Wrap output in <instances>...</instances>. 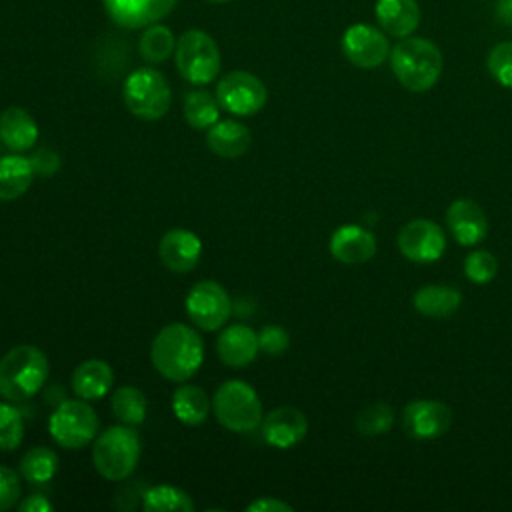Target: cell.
<instances>
[{
    "instance_id": "cell-1",
    "label": "cell",
    "mask_w": 512,
    "mask_h": 512,
    "mask_svg": "<svg viewBox=\"0 0 512 512\" xmlns=\"http://www.w3.org/2000/svg\"><path fill=\"white\" fill-rule=\"evenodd\" d=\"M150 360L156 372L166 380L186 382L204 362V342L194 328L172 322L154 336Z\"/></svg>"
},
{
    "instance_id": "cell-2",
    "label": "cell",
    "mask_w": 512,
    "mask_h": 512,
    "mask_svg": "<svg viewBox=\"0 0 512 512\" xmlns=\"http://www.w3.org/2000/svg\"><path fill=\"white\" fill-rule=\"evenodd\" d=\"M48 372V358L38 346H14L0 358V396L8 402L30 400L46 384Z\"/></svg>"
},
{
    "instance_id": "cell-3",
    "label": "cell",
    "mask_w": 512,
    "mask_h": 512,
    "mask_svg": "<svg viewBox=\"0 0 512 512\" xmlns=\"http://www.w3.org/2000/svg\"><path fill=\"white\" fill-rule=\"evenodd\" d=\"M388 58L396 80L410 92L430 90L442 74V54L426 38H400Z\"/></svg>"
},
{
    "instance_id": "cell-4",
    "label": "cell",
    "mask_w": 512,
    "mask_h": 512,
    "mask_svg": "<svg viewBox=\"0 0 512 512\" xmlns=\"http://www.w3.org/2000/svg\"><path fill=\"white\" fill-rule=\"evenodd\" d=\"M140 460V438L130 426H110L94 438L92 462L106 480H126Z\"/></svg>"
},
{
    "instance_id": "cell-5",
    "label": "cell",
    "mask_w": 512,
    "mask_h": 512,
    "mask_svg": "<svg viewBox=\"0 0 512 512\" xmlns=\"http://www.w3.org/2000/svg\"><path fill=\"white\" fill-rule=\"evenodd\" d=\"M216 420L230 432H254L262 424V402L256 390L244 380L222 382L212 398Z\"/></svg>"
},
{
    "instance_id": "cell-6",
    "label": "cell",
    "mask_w": 512,
    "mask_h": 512,
    "mask_svg": "<svg viewBox=\"0 0 512 512\" xmlns=\"http://www.w3.org/2000/svg\"><path fill=\"white\" fill-rule=\"evenodd\" d=\"M176 68L184 80L196 86L210 84L220 72V50L204 30H186L174 48Z\"/></svg>"
},
{
    "instance_id": "cell-7",
    "label": "cell",
    "mask_w": 512,
    "mask_h": 512,
    "mask_svg": "<svg viewBox=\"0 0 512 512\" xmlns=\"http://www.w3.org/2000/svg\"><path fill=\"white\" fill-rule=\"evenodd\" d=\"M100 430V420L96 410L88 404V400H64L60 402L50 420L48 432L52 440L66 450H80L88 446Z\"/></svg>"
},
{
    "instance_id": "cell-8",
    "label": "cell",
    "mask_w": 512,
    "mask_h": 512,
    "mask_svg": "<svg viewBox=\"0 0 512 512\" xmlns=\"http://www.w3.org/2000/svg\"><path fill=\"white\" fill-rule=\"evenodd\" d=\"M126 108L142 120H160L172 102L168 80L154 68H138L128 74L122 88Z\"/></svg>"
},
{
    "instance_id": "cell-9",
    "label": "cell",
    "mask_w": 512,
    "mask_h": 512,
    "mask_svg": "<svg viewBox=\"0 0 512 512\" xmlns=\"http://www.w3.org/2000/svg\"><path fill=\"white\" fill-rule=\"evenodd\" d=\"M184 306L192 324L204 332L222 328L232 314V300L228 292L214 280L196 282L186 294Z\"/></svg>"
},
{
    "instance_id": "cell-10",
    "label": "cell",
    "mask_w": 512,
    "mask_h": 512,
    "mask_svg": "<svg viewBox=\"0 0 512 512\" xmlns=\"http://www.w3.org/2000/svg\"><path fill=\"white\" fill-rule=\"evenodd\" d=\"M216 98L226 112L234 116H252L264 108L268 92L258 76L246 70H234L218 80Z\"/></svg>"
},
{
    "instance_id": "cell-11",
    "label": "cell",
    "mask_w": 512,
    "mask_h": 512,
    "mask_svg": "<svg viewBox=\"0 0 512 512\" xmlns=\"http://www.w3.org/2000/svg\"><path fill=\"white\" fill-rule=\"evenodd\" d=\"M398 248L412 262H436L446 250V234L436 222L416 218L404 224V228L400 230Z\"/></svg>"
},
{
    "instance_id": "cell-12",
    "label": "cell",
    "mask_w": 512,
    "mask_h": 512,
    "mask_svg": "<svg viewBox=\"0 0 512 512\" xmlns=\"http://www.w3.org/2000/svg\"><path fill=\"white\" fill-rule=\"evenodd\" d=\"M342 52L358 68H378L390 56V46L382 28L352 24L342 34Z\"/></svg>"
},
{
    "instance_id": "cell-13",
    "label": "cell",
    "mask_w": 512,
    "mask_h": 512,
    "mask_svg": "<svg viewBox=\"0 0 512 512\" xmlns=\"http://www.w3.org/2000/svg\"><path fill=\"white\" fill-rule=\"evenodd\" d=\"M404 430L416 440L442 436L452 424V410L438 400H414L404 408Z\"/></svg>"
},
{
    "instance_id": "cell-14",
    "label": "cell",
    "mask_w": 512,
    "mask_h": 512,
    "mask_svg": "<svg viewBox=\"0 0 512 512\" xmlns=\"http://www.w3.org/2000/svg\"><path fill=\"white\" fill-rule=\"evenodd\" d=\"M110 20L122 28H146L172 12L178 0H102Z\"/></svg>"
},
{
    "instance_id": "cell-15",
    "label": "cell",
    "mask_w": 512,
    "mask_h": 512,
    "mask_svg": "<svg viewBox=\"0 0 512 512\" xmlns=\"http://www.w3.org/2000/svg\"><path fill=\"white\" fill-rule=\"evenodd\" d=\"M262 438L272 448L288 450L296 446L308 432V420L306 416L292 406H280L270 410L262 418Z\"/></svg>"
},
{
    "instance_id": "cell-16",
    "label": "cell",
    "mask_w": 512,
    "mask_h": 512,
    "mask_svg": "<svg viewBox=\"0 0 512 512\" xmlns=\"http://www.w3.org/2000/svg\"><path fill=\"white\" fill-rule=\"evenodd\" d=\"M158 254L170 272L184 274L198 264L202 256V242L192 230L172 228L160 238Z\"/></svg>"
},
{
    "instance_id": "cell-17",
    "label": "cell",
    "mask_w": 512,
    "mask_h": 512,
    "mask_svg": "<svg viewBox=\"0 0 512 512\" xmlns=\"http://www.w3.org/2000/svg\"><path fill=\"white\" fill-rule=\"evenodd\" d=\"M216 352L220 360L230 368H244L260 352L258 332L246 324H232L224 328L216 340Z\"/></svg>"
},
{
    "instance_id": "cell-18",
    "label": "cell",
    "mask_w": 512,
    "mask_h": 512,
    "mask_svg": "<svg viewBox=\"0 0 512 512\" xmlns=\"http://www.w3.org/2000/svg\"><path fill=\"white\" fill-rule=\"evenodd\" d=\"M330 254L344 264H362L376 254V238L368 228L344 224L330 236Z\"/></svg>"
},
{
    "instance_id": "cell-19",
    "label": "cell",
    "mask_w": 512,
    "mask_h": 512,
    "mask_svg": "<svg viewBox=\"0 0 512 512\" xmlns=\"http://www.w3.org/2000/svg\"><path fill=\"white\" fill-rule=\"evenodd\" d=\"M446 222L452 236L462 246L478 244L488 232V220L484 210L480 208V204L466 198L450 204L446 212Z\"/></svg>"
},
{
    "instance_id": "cell-20",
    "label": "cell",
    "mask_w": 512,
    "mask_h": 512,
    "mask_svg": "<svg viewBox=\"0 0 512 512\" xmlns=\"http://www.w3.org/2000/svg\"><path fill=\"white\" fill-rule=\"evenodd\" d=\"M0 140L12 152H26L38 142V124L20 106H8L0 114Z\"/></svg>"
},
{
    "instance_id": "cell-21",
    "label": "cell",
    "mask_w": 512,
    "mask_h": 512,
    "mask_svg": "<svg viewBox=\"0 0 512 512\" xmlns=\"http://www.w3.org/2000/svg\"><path fill=\"white\" fill-rule=\"evenodd\" d=\"M374 14L380 28L394 38L410 36L420 24V6L416 0H378Z\"/></svg>"
},
{
    "instance_id": "cell-22",
    "label": "cell",
    "mask_w": 512,
    "mask_h": 512,
    "mask_svg": "<svg viewBox=\"0 0 512 512\" xmlns=\"http://www.w3.org/2000/svg\"><path fill=\"white\" fill-rule=\"evenodd\" d=\"M72 390L82 400H100L104 398L112 384H114V372L108 362L90 358L80 362L72 372Z\"/></svg>"
},
{
    "instance_id": "cell-23",
    "label": "cell",
    "mask_w": 512,
    "mask_h": 512,
    "mask_svg": "<svg viewBox=\"0 0 512 512\" xmlns=\"http://www.w3.org/2000/svg\"><path fill=\"white\" fill-rule=\"evenodd\" d=\"M208 148L220 158H238L252 144L250 130L236 120H218L206 132Z\"/></svg>"
},
{
    "instance_id": "cell-24",
    "label": "cell",
    "mask_w": 512,
    "mask_h": 512,
    "mask_svg": "<svg viewBox=\"0 0 512 512\" xmlns=\"http://www.w3.org/2000/svg\"><path fill=\"white\" fill-rule=\"evenodd\" d=\"M34 176L30 160L18 152L0 156V200H16L24 196Z\"/></svg>"
},
{
    "instance_id": "cell-25",
    "label": "cell",
    "mask_w": 512,
    "mask_h": 512,
    "mask_svg": "<svg viewBox=\"0 0 512 512\" xmlns=\"http://www.w3.org/2000/svg\"><path fill=\"white\" fill-rule=\"evenodd\" d=\"M460 302H462L460 290L444 284H428L414 294V308L420 314L430 318H444L454 314Z\"/></svg>"
},
{
    "instance_id": "cell-26",
    "label": "cell",
    "mask_w": 512,
    "mask_h": 512,
    "mask_svg": "<svg viewBox=\"0 0 512 512\" xmlns=\"http://www.w3.org/2000/svg\"><path fill=\"white\" fill-rule=\"evenodd\" d=\"M172 412L178 422L186 426H198L208 418L210 398L200 386L180 384L172 394Z\"/></svg>"
},
{
    "instance_id": "cell-27",
    "label": "cell",
    "mask_w": 512,
    "mask_h": 512,
    "mask_svg": "<svg viewBox=\"0 0 512 512\" xmlns=\"http://www.w3.org/2000/svg\"><path fill=\"white\" fill-rule=\"evenodd\" d=\"M58 472V454L48 446H34L20 458V476L30 484H46Z\"/></svg>"
},
{
    "instance_id": "cell-28",
    "label": "cell",
    "mask_w": 512,
    "mask_h": 512,
    "mask_svg": "<svg viewBox=\"0 0 512 512\" xmlns=\"http://www.w3.org/2000/svg\"><path fill=\"white\" fill-rule=\"evenodd\" d=\"M142 508L146 512H192V498L178 486L156 484L142 496Z\"/></svg>"
},
{
    "instance_id": "cell-29",
    "label": "cell",
    "mask_w": 512,
    "mask_h": 512,
    "mask_svg": "<svg viewBox=\"0 0 512 512\" xmlns=\"http://www.w3.org/2000/svg\"><path fill=\"white\" fill-rule=\"evenodd\" d=\"M184 120L194 130H208L220 120L218 98L208 90H192L184 100Z\"/></svg>"
},
{
    "instance_id": "cell-30",
    "label": "cell",
    "mask_w": 512,
    "mask_h": 512,
    "mask_svg": "<svg viewBox=\"0 0 512 512\" xmlns=\"http://www.w3.org/2000/svg\"><path fill=\"white\" fill-rule=\"evenodd\" d=\"M112 412L126 426H138L148 412V400L136 386H120L112 394Z\"/></svg>"
},
{
    "instance_id": "cell-31",
    "label": "cell",
    "mask_w": 512,
    "mask_h": 512,
    "mask_svg": "<svg viewBox=\"0 0 512 512\" xmlns=\"http://www.w3.org/2000/svg\"><path fill=\"white\" fill-rule=\"evenodd\" d=\"M176 48V40L170 28L162 24H150L140 36L138 52L150 64L164 62Z\"/></svg>"
},
{
    "instance_id": "cell-32",
    "label": "cell",
    "mask_w": 512,
    "mask_h": 512,
    "mask_svg": "<svg viewBox=\"0 0 512 512\" xmlns=\"http://www.w3.org/2000/svg\"><path fill=\"white\" fill-rule=\"evenodd\" d=\"M394 424V410L384 402H374L356 414V430L364 436L386 434Z\"/></svg>"
},
{
    "instance_id": "cell-33",
    "label": "cell",
    "mask_w": 512,
    "mask_h": 512,
    "mask_svg": "<svg viewBox=\"0 0 512 512\" xmlns=\"http://www.w3.org/2000/svg\"><path fill=\"white\" fill-rule=\"evenodd\" d=\"M24 440V418L10 402H0V450L12 452Z\"/></svg>"
},
{
    "instance_id": "cell-34",
    "label": "cell",
    "mask_w": 512,
    "mask_h": 512,
    "mask_svg": "<svg viewBox=\"0 0 512 512\" xmlns=\"http://www.w3.org/2000/svg\"><path fill=\"white\" fill-rule=\"evenodd\" d=\"M486 68L490 76L502 84L504 88L512 90V42L496 44L486 58Z\"/></svg>"
},
{
    "instance_id": "cell-35",
    "label": "cell",
    "mask_w": 512,
    "mask_h": 512,
    "mask_svg": "<svg viewBox=\"0 0 512 512\" xmlns=\"http://www.w3.org/2000/svg\"><path fill=\"white\" fill-rule=\"evenodd\" d=\"M464 272L474 284H486L496 276L498 262L488 250H476L466 258Z\"/></svg>"
},
{
    "instance_id": "cell-36",
    "label": "cell",
    "mask_w": 512,
    "mask_h": 512,
    "mask_svg": "<svg viewBox=\"0 0 512 512\" xmlns=\"http://www.w3.org/2000/svg\"><path fill=\"white\" fill-rule=\"evenodd\" d=\"M290 344V336L282 326L276 324H266L264 328H260L258 332V346L264 354L268 356H280L286 352Z\"/></svg>"
},
{
    "instance_id": "cell-37",
    "label": "cell",
    "mask_w": 512,
    "mask_h": 512,
    "mask_svg": "<svg viewBox=\"0 0 512 512\" xmlns=\"http://www.w3.org/2000/svg\"><path fill=\"white\" fill-rule=\"evenodd\" d=\"M20 494H22L20 476L12 468L0 464V512L16 506L20 500Z\"/></svg>"
},
{
    "instance_id": "cell-38",
    "label": "cell",
    "mask_w": 512,
    "mask_h": 512,
    "mask_svg": "<svg viewBox=\"0 0 512 512\" xmlns=\"http://www.w3.org/2000/svg\"><path fill=\"white\" fill-rule=\"evenodd\" d=\"M28 160H30V164H32V168H34V174L44 176V178L52 176V174L58 172V168H60V156H58V152H54V150L48 148V146H40L38 150H34Z\"/></svg>"
},
{
    "instance_id": "cell-39",
    "label": "cell",
    "mask_w": 512,
    "mask_h": 512,
    "mask_svg": "<svg viewBox=\"0 0 512 512\" xmlns=\"http://www.w3.org/2000/svg\"><path fill=\"white\" fill-rule=\"evenodd\" d=\"M294 508L278 498L272 496H262L252 500L250 504H246V512H292Z\"/></svg>"
},
{
    "instance_id": "cell-40",
    "label": "cell",
    "mask_w": 512,
    "mask_h": 512,
    "mask_svg": "<svg viewBox=\"0 0 512 512\" xmlns=\"http://www.w3.org/2000/svg\"><path fill=\"white\" fill-rule=\"evenodd\" d=\"M52 508V502L42 494H30L18 504L20 512H50Z\"/></svg>"
},
{
    "instance_id": "cell-41",
    "label": "cell",
    "mask_w": 512,
    "mask_h": 512,
    "mask_svg": "<svg viewBox=\"0 0 512 512\" xmlns=\"http://www.w3.org/2000/svg\"><path fill=\"white\" fill-rule=\"evenodd\" d=\"M496 16L502 24L512 26V0H498L496 2Z\"/></svg>"
},
{
    "instance_id": "cell-42",
    "label": "cell",
    "mask_w": 512,
    "mask_h": 512,
    "mask_svg": "<svg viewBox=\"0 0 512 512\" xmlns=\"http://www.w3.org/2000/svg\"><path fill=\"white\" fill-rule=\"evenodd\" d=\"M208 2H214V4H224V2H230V0H208Z\"/></svg>"
}]
</instances>
